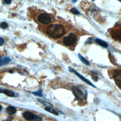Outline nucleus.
<instances>
[{
    "label": "nucleus",
    "instance_id": "f257e3e1",
    "mask_svg": "<svg viewBox=\"0 0 121 121\" xmlns=\"http://www.w3.org/2000/svg\"><path fill=\"white\" fill-rule=\"evenodd\" d=\"M66 26L61 23H51L46 27L45 32L49 37L56 39L65 35L67 31Z\"/></svg>",
    "mask_w": 121,
    "mask_h": 121
},
{
    "label": "nucleus",
    "instance_id": "f3484780",
    "mask_svg": "<svg viewBox=\"0 0 121 121\" xmlns=\"http://www.w3.org/2000/svg\"><path fill=\"white\" fill-rule=\"evenodd\" d=\"M91 77L94 81H97L98 80V78L95 72H91Z\"/></svg>",
    "mask_w": 121,
    "mask_h": 121
},
{
    "label": "nucleus",
    "instance_id": "9b49d317",
    "mask_svg": "<svg viewBox=\"0 0 121 121\" xmlns=\"http://www.w3.org/2000/svg\"><path fill=\"white\" fill-rule=\"evenodd\" d=\"M95 42L99 45H100L101 46H102L104 48H107L108 46V44L107 42H106L105 41L102 40V39L97 38L95 39Z\"/></svg>",
    "mask_w": 121,
    "mask_h": 121
},
{
    "label": "nucleus",
    "instance_id": "4468645a",
    "mask_svg": "<svg viewBox=\"0 0 121 121\" xmlns=\"http://www.w3.org/2000/svg\"><path fill=\"white\" fill-rule=\"evenodd\" d=\"M70 12L74 15H80L79 11L76 8H71L70 9Z\"/></svg>",
    "mask_w": 121,
    "mask_h": 121
},
{
    "label": "nucleus",
    "instance_id": "f8f14e48",
    "mask_svg": "<svg viewBox=\"0 0 121 121\" xmlns=\"http://www.w3.org/2000/svg\"><path fill=\"white\" fill-rule=\"evenodd\" d=\"M52 106H47L46 107H45L44 110L49 112H51L52 114H54L56 115H58V112L54 109H53L52 107Z\"/></svg>",
    "mask_w": 121,
    "mask_h": 121
},
{
    "label": "nucleus",
    "instance_id": "6e6552de",
    "mask_svg": "<svg viewBox=\"0 0 121 121\" xmlns=\"http://www.w3.org/2000/svg\"><path fill=\"white\" fill-rule=\"evenodd\" d=\"M11 61V59L8 56H3L0 58V66L8 64Z\"/></svg>",
    "mask_w": 121,
    "mask_h": 121
},
{
    "label": "nucleus",
    "instance_id": "2eb2a0df",
    "mask_svg": "<svg viewBox=\"0 0 121 121\" xmlns=\"http://www.w3.org/2000/svg\"><path fill=\"white\" fill-rule=\"evenodd\" d=\"M32 94H34L35 95L39 96L40 97H43V94H42V89H40L39 90L36 91V92H32Z\"/></svg>",
    "mask_w": 121,
    "mask_h": 121
},
{
    "label": "nucleus",
    "instance_id": "aec40b11",
    "mask_svg": "<svg viewBox=\"0 0 121 121\" xmlns=\"http://www.w3.org/2000/svg\"><path fill=\"white\" fill-rule=\"evenodd\" d=\"M3 1L6 4H10L12 2V0H3Z\"/></svg>",
    "mask_w": 121,
    "mask_h": 121
},
{
    "label": "nucleus",
    "instance_id": "a211bd4d",
    "mask_svg": "<svg viewBox=\"0 0 121 121\" xmlns=\"http://www.w3.org/2000/svg\"><path fill=\"white\" fill-rule=\"evenodd\" d=\"M33 121H42V118L40 116L35 114Z\"/></svg>",
    "mask_w": 121,
    "mask_h": 121
},
{
    "label": "nucleus",
    "instance_id": "6ab92c4d",
    "mask_svg": "<svg viewBox=\"0 0 121 121\" xmlns=\"http://www.w3.org/2000/svg\"><path fill=\"white\" fill-rule=\"evenodd\" d=\"M4 39L0 36V46H1L4 43Z\"/></svg>",
    "mask_w": 121,
    "mask_h": 121
},
{
    "label": "nucleus",
    "instance_id": "7ed1b4c3",
    "mask_svg": "<svg viewBox=\"0 0 121 121\" xmlns=\"http://www.w3.org/2000/svg\"><path fill=\"white\" fill-rule=\"evenodd\" d=\"M78 40L77 35L73 32H70L62 39V42L63 45L67 47H70L74 45L77 42Z\"/></svg>",
    "mask_w": 121,
    "mask_h": 121
},
{
    "label": "nucleus",
    "instance_id": "4be33fe9",
    "mask_svg": "<svg viewBox=\"0 0 121 121\" xmlns=\"http://www.w3.org/2000/svg\"><path fill=\"white\" fill-rule=\"evenodd\" d=\"M2 106L0 104V110H1L2 109Z\"/></svg>",
    "mask_w": 121,
    "mask_h": 121
},
{
    "label": "nucleus",
    "instance_id": "b1692460",
    "mask_svg": "<svg viewBox=\"0 0 121 121\" xmlns=\"http://www.w3.org/2000/svg\"><path fill=\"white\" fill-rule=\"evenodd\" d=\"M119 0V1H121V0Z\"/></svg>",
    "mask_w": 121,
    "mask_h": 121
},
{
    "label": "nucleus",
    "instance_id": "20e7f679",
    "mask_svg": "<svg viewBox=\"0 0 121 121\" xmlns=\"http://www.w3.org/2000/svg\"><path fill=\"white\" fill-rule=\"evenodd\" d=\"M71 89L74 95L77 100L82 101L86 98V94L84 93V92L78 87L72 86Z\"/></svg>",
    "mask_w": 121,
    "mask_h": 121
},
{
    "label": "nucleus",
    "instance_id": "f03ea898",
    "mask_svg": "<svg viewBox=\"0 0 121 121\" xmlns=\"http://www.w3.org/2000/svg\"><path fill=\"white\" fill-rule=\"evenodd\" d=\"M36 19L39 23L43 25H47L53 20L52 15L44 12L39 13L36 16Z\"/></svg>",
    "mask_w": 121,
    "mask_h": 121
},
{
    "label": "nucleus",
    "instance_id": "0eeeda50",
    "mask_svg": "<svg viewBox=\"0 0 121 121\" xmlns=\"http://www.w3.org/2000/svg\"><path fill=\"white\" fill-rule=\"evenodd\" d=\"M34 115L35 114H34L32 112H29V111H26L23 113V117L24 118V119L26 120L27 121H33L34 118Z\"/></svg>",
    "mask_w": 121,
    "mask_h": 121
},
{
    "label": "nucleus",
    "instance_id": "5701e85b",
    "mask_svg": "<svg viewBox=\"0 0 121 121\" xmlns=\"http://www.w3.org/2000/svg\"><path fill=\"white\" fill-rule=\"evenodd\" d=\"M2 121H10V120H3Z\"/></svg>",
    "mask_w": 121,
    "mask_h": 121
},
{
    "label": "nucleus",
    "instance_id": "1a4fd4ad",
    "mask_svg": "<svg viewBox=\"0 0 121 121\" xmlns=\"http://www.w3.org/2000/svg\"><path fill=\"white\" fill-rule=\"evenodd\" d=\"M6 111L7 113L9 115H13L17 112V109L16 108L13 106H8L6 109Z\"/></svg>",
    "mask_w": 121,
    "mask_h": 121
},
{
    "label": "nucleus",
    "instance_id": "ddd939ff",
    "mask_svg": "<svg viewBox=\"0 0 121 121\" xmlns=\"http://www.w3.org/2000/svg\"><path fill=\"white\" fill-rule=\"evenodd\" d=\"M78 57H79V59L83 63H84L85 64H86V65H89V61L86 59L84 57H83L80 54H78Z\"/></svg>",
    "mask_w": 121,
    "mask_h": 121
},
{
    "label": "nucleus",
    "instance_id": "412c9836",
    "mask_svg": "<svg viewBox=\"0 0 121 121\" xmlns=\"http://www.w3.org/2000/svg\"><path fill=\"white\" fill-rule=\"evenodd\" d=\"M92 39V38H91V37H90L89 38V39H88L87 40V43H90V42L91 41V39Z\"/></svg>",
    "mask_w": 121,
    "mask_h": 121
},
{
    "label": "nucleus",
    "instance_id": "9d476101",
    "mask_svg": "<svg viewBox=\"0 0 121 121\" xmlns=\"http://www.w3.org/2000/svg\"><path fill=\"white\" fill-rule=\"evenodd\" d=\"M0 93H4V94H5L7 95L10 96V97H15L16 96L15 93L13 91L9 90H8V89L0 88Z\"/></svg>",
    "mask_w": 121,
    "mask_h": 121
},
{
    "label": "nucleus",
    "instance_id": "423d86ee",
    "mask_svg": "<svg viewBox=\"0 0 121 121\" xmlns=\"http://www.w3.org/2000/svg\"><path fill=\"white\" fill-rule=\"evenodd\" d=\"M69 70L70 72H71L74 73L76 75H77L78 77L80 78L82 80H83L84 82H85L86 83H87V84H88L89 85H90V86H92L94 87H96L94 85H93V83H92V82H91V81H90L88 79H87V78H85L83 76H82V75H81L79 73H78L77 71H76V70L75 69H74L73 68H71V67H69Z\"/></svg>",
    "mask_w": 121,
    "mask_h": 121
},
{
    "label": "nucleus",
    "instance_id": "39448f33",
    "mask_svg": "<svg viewBox=\"0 0 121 121\" xmlns=\"http://www.w3.org/2000/svg\"><path fill=\"white\" fill-rule=\"evenodd\" d=\"M112 77L117 86L121 88V70L120 69H115L112 74Z\"/></svg>",
    "mask_w": 121,
    "mask_h": 121
},
{
    "label": "nucleus",
    "instance_id": "dca6fc26",
    "mask_svg": "<svg viewBox=\"0 0 121 121\" xmlns=\"http://www.w3.org/2000/svg\"><path fill=\"white\" fill-rule=\"evenodd\" d=\"M8 27V24L6 22H2L0 24V27L5 29Z\"/></svg>",
    "mask_w": 121,
    "mask_h": 121
}]
</instances>
